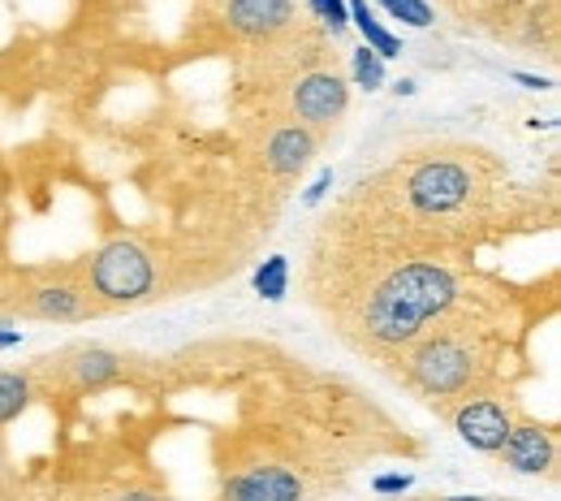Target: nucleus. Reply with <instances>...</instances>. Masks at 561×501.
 Listing matches in <instances>:
<instances>
[{"mask_svg":"<svg viewBox=\"0 0 561 501\" xmlns=\"http://www.w3.org/2000/svg\"><path fill=\"white\" fill-rule=\"evenodd\" d=\"M458 285L446 268L437 264H406L398 272H389L376 290H371V303L363 307V329L371 342L380 346H406L419 338L424 320L441 316L449 303H453Z\"/></svg>","mask_w":561,"mask_h":501,"instance_id":"1","label":"nucleus"},{"mask_svg":"<svg viewBox=\"0 0 561 501\" xmlns=\"http://www.w3.org/2000/svg\"><path fill=\"white\" fill-rule=\"evenodd\" d=\"M87 277H92V290L100 303L109 307H130V303H143L151 290H156V259L138 243H109L92 255L87 264Z\"/></svg>","mask_w":561,"mask_h":501,"instance_id":"2","label":"nucleus"},{"mask_svg":"<svg viewBox=\"0 0 561 501\" xmlns=\"http://www.w3.org/2000/svg\"><path fill=\"white\" fill-rule=\"evenodd\" d=\"M402 186H406V199H411L415 212L441 221V217H453V212H462L471 204L475 178L453 160H419L402 178Z\"/></svg>","mask_w":561,"mask_h":501,"instance_id":"3","label":"nucleus"},{"mask_svg":"<svg viewBox=\"0 0 561 501\" xmlns=\"http://www.w3.org/2000/svg\"><path fill=\"white\" fill-rule=\"evenodd\" d=\"M475 372H479L475 351H471V346H462V342H453V338H441V342L419 346V351H415V359H411V380H415L428 398L462 393Z\"/></svg>","mask_w":561,"mask_h":501,"instance_id":"4","label":"nucleus"},{"mask_svg":"<svg viewBox=\"0 0 561 501\" xmlns=\"http://www.w3.org/2000/svg\"><path fill=\"white\" fill-rule=\"evenodd\" d=\"M453 428H458V437H462L471 450L497 454V450L505 445L510 428H514V415H510V406L497 402V398H471V402H462V406L453 411Z\"/></svg>","mask_w":561,"mask_h":501,"instance_id":"5","label":"nucleus"},{"mask_svg":"<svg viewBox=\"0 0 561 501\" xmlns=\"http://www.w3.org/2000/svg\"><path fill=\"white\" fill-rule=\"evenodd\" d=\"M345 83L337 78V74H307V78H298V87H294V100H290V109H294V118L298 125L307 130V125H333L341 113H345Z\"/></svg>","mask_w":561,"mask_h":501,"instance_id":"6","label":"nucleus"},{"mask_svg":"<svg viewBox=\"0 0 561 501\" xmlns=\"http://www.w3.org/2000/svg\"><path fill=\"white\" fill-rule=\"evenodd\" d=\"M221 501H303V480L290 467H246L224 480Z\"/></svg>","mask_w":561,"mask_h":501,"instance_id":"7","label":"nucleus"},{"mask_svg":"<svg viewBox=\"0 0 561 501\" xmlns=\"http://www.w3.org/2000/svg\"><path fill=\"white\" fill-rule=\"evenodd\" d=\"M497 454L519 476H545L553 467V459H558V445H553V432L549 428H540V424H514L510 437H505V445Z\"/></svg>","mask_w":561,"mask_h":501,"instance_id":"8","label":"nucleus"},{"mask_svg":"<svg viewBox=\"0 0 561 501\" xmlns=\"http://www.w3.org/2000/svg\"><path fill=\"white\" fill-rule=\"evenodd\" d=\"M26 311L39 320H83V316H92V294L70 285V281L39 285L26 294Z\"/></svg>","mask_w":561,"mask_h":501,"instance_id":"9","label":"nucleus"},{"mask_svg":"<svg viewBox=\"0 0 561 501\" xmlns=\"http://www.w3.org/2000/svg\"><path fill=\"white\" fill-rule=\"evenodd\" d=\"M312 151H316L312 130H303V125H281V130L268 138L264 160H268V169H272L277 178H290V173H298V169L312 160Z\"/></svg>","mask_w":561,"mask_h":501,"instance_id":"10","label":"nucleus"},{"mask_svg":"<svg viewBox=\"0 0 561 501\" xmlns=\"http://www.w3.org/2000/svg\"><path fill=\"white\" fill-rule=\"evenodd\" d=\"M290 0H229V26L242 35H272L290 22Z\"/></svg>","mask_w":561,"mask_h":501,"instance_id":"11","label":"nucleus"},{"mask_svg":"<svg viewBox=\"0 0 561 501\" xmlns=\"http://www.w3.org/2000/svg\"><path fill=\"white\" fill-rule=\"evenodd\" d=\"M345 13L354 17V26H358V35H363V48H371L380 61H389V57H398L402 52V39L371 13V4L367 0H345Z\"/></svg>","mask_w":561,"mask_h":501,"instance_id":"12","label":"nucleus"},{"mask_svg":"<svg viewBox=\"0 0 561 501\" xmlns=\"http://www.w3.org/2000/svg\"><path fill=\"white\" fill-rule=\"evenodd\" d=\"M70 364H65V372L74 376V384H105L112 376L121 372V355H112V351H100V346H78V351H70L65 355Z\"/></svg>","mask_w":561,"mask_h":501,"instance_id":"13","label":"nucleus"},{"mask_svg":"<svg viewBox=\"0 0 561 501\" xmlns=\"http://www.w3.org/2000/svg\"><path fill=\"white\" fill-rule=\"evenodd\" d=\"M255 290H259V298L281 303V298H285V290H290V259H285V255L264 259V264H259V272H255Z\"/></svg>","mask_w":561,"mask_h":501,"instance_id":"14","label":"nucleus"},{"mask_svg":"<svg viewBox=\"0 0 561 501\" xmlns=\"http://www.w3.org/2000/svg\"><path fill=\"white\" fill-rule=\"evenodd\" d=\"M31 402V380L22 372H0V428L13 424Z\"/></svg>","mask_w":561,"mask_h":501,"instance_id":"15","label":"nucleus"},{"mask_svg":"<svg viewBox=\"0 0 561 501\" xmlns=\"http://www.w3.org/2000/svg\"><path fill=\"white\" fill-rule=\"evenodd\" d=\"M354 83L363 87V91H376V87H385V61L371 52V48H354Z\"/></svg>","mask_w":561,"mask_h":501,"instance_id":"16","label":"nucleus"},{"mask_svg":"<svg viewBox=\"0 0 561 501\" xmlns=\"http://www.w3.org/2000/svg\"><path fill=\"white\" fill-rule=\"evenodd\" d=\"M398 22H406V26H432V9H428V0H380Z\"/></svg>","mask_w":561,"mask_h":501,"instance_id":"17","label":"nucleus"},{"mask_svg":"<svg viewBox=\"0 0 561 501\" xmlns=\"http://www.w3.org/2000/svg\"><path fill=\"white\" fill-rule=\"evenodd\" d=\"M312 9H316V17H325L329 26H333V35L345 30V22H350V13H345V0H307Z\"/></svg>","mask_w":561,"mask_h":501,"instance_id":"18","label":"nucleus"},{"mask_svg":"<svg viewBox=\"0 0 561 501\" xmlns=\"http://www.w3.org/2000/svg\"><path fill=\"white\" fill-rule=\"evenodd\" d=\"M371 489H376L380 498H398V493H406V489H411V476H376V480H371Z\"/></svg>","mask_w":561,"mask_h":501,"instance_id":"19","label":"nucleus"},{"mask_svg":"<svg viewBox=\"0 0 561 501\" xmlns=\"http://www.w3.org/2000/svg\"><path fill=\"white\" fill-rule=\"evenodd\" d=\"M329 186H333V169H325V173H320V178H316V186H312V191H307V199H303V204H320V199H325V191H329Z\"/></svg>","mask_w":561,"mask_h":501,"instance_id":"20","label":"nucleus"},{"mask_svg":"<svg viewBox=\"0 0 561 501\" xmlns=\"http://www.w3.org/2000/svg\"><path fill=\"white\" fill-rule=\"evenodd\" d=\"M514 83H523L527 91H549V87H553L549 78H536V74H514Z\"/></svg>","mask_w":561,"mask_h":501,"instance_id":"21","label":"nucleus"},{"mask_svg":"<svg viewBox=\"0 0 561 501\" xmlns=\"http://www.w3.org/2000/svg\"><path fill=\"white\" fill-rule=\"evenodd\" d=\"M22 342V333H9V329H0V346H17Z\"/></svg>","mask_w":561,"mask_h":501,"instance_id":"22","label":"nucleus"},{"mask_svg":"<svg viewBox=\"0 0 561 501\" xmlns=\"http://www.w3.org/2000/svg\"><path fill=\"white\" fill-rule=\"evenodd\" d=\"M117 501H164V498H156V493H125V498Z\"/></svg>","mask_w":561,"mask_h":501,"instance_id":"23","label":"nucleus"},{"mask_svg":"<svg viewBox=\"0 0 561 501\" xmlns=\"http://www.w3.org/2000/svg\"><path fill=\"white\" fill-rule=\"evenodd\" d=\"M393 91H398V96H415V83H411V78H402Z\"/></svg>","mask_w":561,"mask_h":501,"instance_id":"24","label":"nucleus"},{"mask_svg":"<svg viewBox=\"0 0 561 501\" xmlns=\"http://www.w3.org/2000/svg\"><path fill=\"white\" fill-rule=\"evenodd\" d=\"M441 501H492V498H441Z\"/></svg>","mask_w":561,"mask_h":501,"instance_id":"25","label":"nucleus"},{"mask_svg":"<svg viewBox=\"0 0 561 501\" xmlns=\"http://www.w3.org/2000/svg\"><path fill=\"white\" fill-rule=\"evenodd\" d=\"M0 467H4V454H0Z\"/></svg>","mask_w":561,"mask_h":501,"instance_id":"26","label":"nucleus"}]
</instances>
